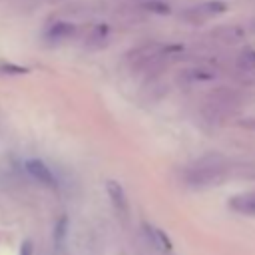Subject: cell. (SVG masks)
I'll return each instance as SVG.
<instances>
[{"label":"cell","mask_w":255,"mask_h":255,"mask_svg":"<svg viewBox=\"0 0 255 255\" xmlns=\"http://www.w3.org/2000/svg\"><path fill=\"white\" fill-rule=\"evenodd\" d=\"M26 171L42 185L46 187H54L56 185V177L52 173V169L42 161V159H28L26 161Z\"/></svg>","instance_id":"cell-1"},{"label":"cell","mask_w":255,"mask_h":255,"mask_svg":"<svg viewBox=\"0 0 255 255\" xmlns=\"http://www.w3.org/2000/svg\"><path fill=\"white\" fill-rule=\"evenodd\" d=\"M221 177V167L217 165H209V167H197L191 175H189V185H207L213 183Z\"/></svg>","instance_id":"cell-2"},{"label":"cell","mask_w":255,"mask_h":255,"mask_svg":"<svg viewBox=\"0 0 255 255\" xmlns=\"http://www.w3.org/2000/svg\"><path fill=\"white\" fill-rule=\"evenodd\" d=\"M106 191L112 199V205L120 211V213H128V197H126V191L124 187L118 183V181H106Z\"/></svg>","instance_id":"cell-3"},{"label":"cell","mask_w":255,"mask_h":255,"mask_svg":"<svg viewBox=\"0 0 255 255\" xmlns=\"http://www.w3.org/2000/svg\"><path fill=\"white\" fill-rule=\"evenodd\" d=\"M143 229H145V235L149 237V241L153 243V247H161V249H165V251H171L173 249V243H171V239L165 235V231L163 229H159V227H153L151 223H143Z\"/></svg>","instance_id":"cell-4"},{"label":"cell","mask_w":255,"mask_h":255,"mask_svg":"<svg viewBox=\"0 0 255 255\" xmlns=\"http://www.w3.org/2000/svg\"><path fill=\"white\" fill-rule=\"evenodd\" d=\"M229 207L237 213H245V215H255V193H241L231 197Z\"/></svg>","instance_id":"cell-5"},{"label":"cell","mask_w":255,"mask_h":255,"mask_svg":"<svg viewBox=\"0 0 255 255\" xmlns=\"http://www.w3.org/2000/svg\"><path fill=\"white\" fill-rule=\"evenodd\" d=\"M74 32H76L74 24H70V22H56V24H52L48 28L46 36L50 40H64V38H70Z\"/></svg>","instance_id":"cell-6"},{"label":"cell","mask_w":255,"mask_h":255,"mask_svg":"<svg viewBox=\"0 0 255 255\" xmlns=\"http://www.w3.org/2000/svg\"><path fill=\"white\" fill-rule=\"evenodd\" d=\"M197 10H199L201 14H205V16H215V14H223V12L227 10V4L221 2V0H209V2H205L203 6H199Z\"/></svg>","instance_id":"cell-7"},{"label":"cell","mask_w":255,"mask_h":255,"mask_svg":"<svg viewBox=\"0 0 255 255\" xmlns=\"http://www.w3.org/2000/svg\"><path fill=\"white\" fill-rule=\"evenodd\" d=\"M143 8H145L147 12H153V14H161V16H167V14H171V8H169V4H165V2H161V0H145V2H143Z\"/></svg>","instance_id":"cell-8"},{"label":"cell","mask_w":255,"mask_h":255,"mask_svg":"<svg viewBox=\"0 0 255 255\" xmlns=\"http://www.w3.org/2000/svg\"><path fill=\"white\" fill-rule=\"evenodd\" d=\"M66 233H68V217L62 215V217L56 221V227H54V241H56V245H62V243H64Z\"/></svg>","instance_id":"cell-9"},{"label":"cell","mask_w":255,"mask_h":255,"mask_svg":"<svg viewBox=\"0 0 255 255\" xmlns=\"http://www.w3.org/2000/svg\"><path fill=\"white\" fill-rule=\"evenodd\" d=\"M26 72H28V68L18 66L14 62H0V74H4V76H22Z\"/></svg>","instance_id":"cell-10"},{"label":"cell","mask_w":255,"mask_h":255,"mask_svg":"<svg viewBox=\"0 0 255 255\" xmlns=\"http://www.w3.org/2000/svg\"><path fill=\"white\" fill-rule=\"evenodd\" d=\"M239 64H241L243 68H255V50H247V52H243Z\"/></svg>","instance_id":"cell-11"},{"label":"cell","mask_w":255,"mask_h":255,"mask_svg":"<svg viewBox=\"0 0 255 255\" xmlns=\"http://www.w3.org/2000/svg\"><path fill=\"white\" fill-rule=\"evenodd\" d=\"M32 253H34V243L30 239H26L20 247V255H32Z\"/></svg>","instance_id":"cell-12"}]
</instances>
